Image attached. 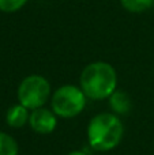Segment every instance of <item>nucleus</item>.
<instances>
[{
	"instance_id": "3",
	"label": "nucleus",
	"mask_w": 154,
	"mask_h": 155,
	"mask_svg": "<svg viewBox=\"0 0 154 155\" xmlns=\"http://www.w3.org/2000/svg\"><path fill=\"white\" fill-rule=\"evenodd\" d=\"M87 97L75 84H63L51 97V109L60 118H74L86 107Z\"/></svg>"
},
{
	"instance_id": "5",
	"label": "nucleus",
	"mask_w": 154,
	"mask_h": 155,
	"mask_svg": "<svg viewBox=\"0 0 154 155\" xmlns=\"http://www.w3.org/2000/svg\"><path fill=\"white\" fill-rule=\"evenodd\" d=\"M29 125L35 134L38 135H49L57 127V116L52 109L38 107L30 112Z\"/></svg>"
},
{
	"instance_id": "12",
	"label": "nucleus",
	"mask_w": 154,
	"mask_h": 155,
	"mask_svg": "<svg viewBox=\"0 0 154 155\" xmlns=\"http://www.w3.org/2000/svg\"><path fill=\"white\" fill-rule=\"evenodd\" d=\"M153 7H154V2H153Z\"/></svg>"
},
{
	"instance_id": "9",
	"label": "nucleus",
	"mask_w": 154,
	"mask_h": 155,
	"mask_svg": "<svg viewBox=\"0 0 154 155\" xmlns=\"http://www.w3.org/2000/svg\"><path fill=\"white\" fill-rule=\"evenodd\" d=\"M154 0H120L123 8L128 12L141 14L147 11L150 7H153Z\"/></svg>"
},
{
	"instance_id": "2",
	"label": "nucleus",
	"mask_w": 154,
	"mask_h": 155,
	"mask_svg": "<svg viewBox=\"0 0 154 155\" xmlns=\"http://www.w3.org/2000/svg\"><path fill=\"white\" fill-rule=\"evenodd\" d=\"M87 142L93 150L106 153L120 144L124 135V125L119 116L104 112L95 114L87 125Z\"/></svg>"
},
{
	"instance_id": "4",
	"label": "nucleus",
	"mask_w": 154,
	"mask_h": 155,
	"mask_svg": "<svg viewBox=\"0 0 154 155\" xmlns=\"http://www.w3.org/2000/svg\"><path fill=\"white\" fill-rule=\"evenodd\" d=\"M16 97L19 104L29 110L42 107L52 97L51 83L42 75H29L19 83Z\"/></svg>"
},
{
	"instance_id": "10",
	"label": "nucleus",
	"mask_w": 154,
	"mask_h": 155,
	"mask_svg": "<svg viewBox=\"0 0 154 155\" xmlns=\"http://www.w3.org/2000/svg\"><path fill=\"white\" fill-rule=\"evenodd\" d=\"M27 0H0V11L5 14H12L19 11Z\"/></svg>"
},
{
	"instance_id": "11",
	"label": "nucleus",
	"mask_w": 154,
	"mask_h": 155,
	"mask_svg": "<svg viewBox=\"0 0 154 155\" xmlns=\"http://www.w3.org/2000/svg\"><path fill=\"white\" fill-rule=\"evenodd\" d=\"M67 155H87L85 151H79V150H74V151H71V153H68Z\"/></svg>"
},
{
	"instance_id": "1",
	"label": "nucleus",
	"mask_w": 154,
	"mask_h": 155,
	"mask_svg": "<svg viewBox=\"0 0 154 155\" xmlns=\"http://www.w3.org/2000/svg\"><path fill=\"white\" fill-rule=\"evenodd\" d=\"M79 87L89 99H108L117 90L116 70L106 61L90 63L81 72Z\"/></svg>"
},
{
	"instance_id": "8",
	"label": "nucleus",
	"mask_w": 154,
	"mask_h": 155,
	"mask_svg": "<svg viewBox=\"0 0 154 155\" xmlns=\"http://www.w3.org/2000/svg\"><path fill=\"white\" fill-rule=\"evenodd\" d=\"M19 146L11 135L0 131V155H18Z\"/></svg>"
},
{
	"instance_id": "6",
	"label": "nucleus",
	"mask_w": 154,
	"mask_h": 155,
	"mask_svg": "<svg viewBox=\"0 0 154 155\" xmlns=\"http://www.w3.org/2000/svg\"><path fill=\"white\" fill-rule=\"evenodd\" d=\"M30 112L32 110H29L21 104L12 105L5 113V123L11 128H22L26 124H29Z\"/></svg>"
},
{
	"instance_id": "7",
	"label": "nucleus",
	"mask_w": 154,
	"mask_h": 155,
	"mask_svg": "<svg viewBox=\"0 0 154 155\" xmlns=\"http://www.w3.org/2000/svg\"><path fill=\"white\" fill-rule=\"evenodd\" d=\"M108 99L112 113H115V114L124 116L128 114V112L131 110V97L126 91L116 90Z\"/></svg>"
}]
</instances>
